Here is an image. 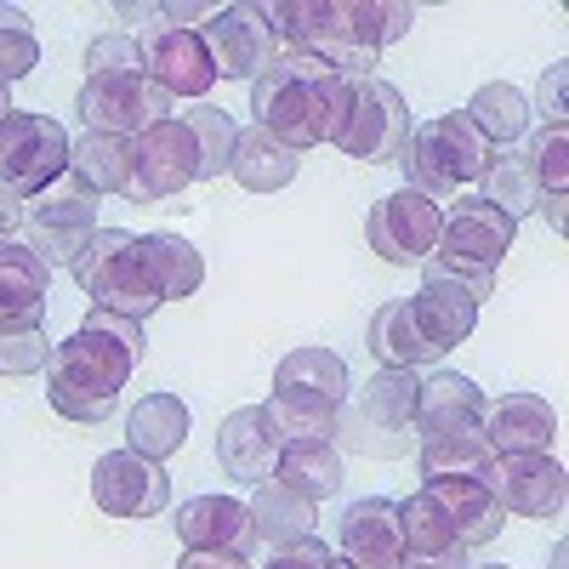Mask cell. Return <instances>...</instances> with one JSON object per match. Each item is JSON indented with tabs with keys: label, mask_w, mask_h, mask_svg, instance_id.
<instances>
[{
	"label": "cell",
	"mask_w": 569,
	"mask_h": 569,
	"mask_svg": "<svg viewBox=\"0 0 569 569\" xmlns=\"http://www.w3.org/2000/svg\"><path fill=\"white\" fill-rule=\"evenodd\" d=\"M142 353H149V337H142L137 319L91 308L74 337L52 348V365H46V405L63 421H80V427L109 421L114 405H120V388L131 382Z\"/></svg>",
	"instance_id": "cell-1"
},
{
	"label": "cell",
	"mask_w": 569,
	"mask_h": 569,
	"mask_svg": "<svg viewBox=\"0 0 569 569\" xmlns=\"http://www.w3.org/2000/svg\"><path fill=\"white\" fill-rule=\"evenodd\" d=\"M348 109H353V80H342L330 63L308 52H279L251 80V114H257L251 126H262L291 154L337 142L348 126Z\"/></svg>",
	"instance_id": "cell-2"
},
{
	"label": "cell",
	"mask_w": 569,
	"mask_h": 569,
	"mask_svg": "<svg viewBox=\"0 0 569 569\" xmlns=\"http://www.w3.org/2000/svg\"><path fill=\"white\" fill-rule=\"evenodd\" d=\"M279 52H308L342 80H370L388 46V0H273L262 7Z\"/></svg>",
	"instance_id": "cell-3"
},
{
	"label": "cell",
	"mask_w": 569,
	"mask_h": 569,
	"mask_svg": "<svg viewBox=\"0 0 569 569\" xmlns=\"http://www.w3.org/2000/svg\"><path fill=\"white\" fill-rule=\"evenodd\" d=\"M353 382H348V365L342 353L330 348H297L284 353L273 370V399L262 405L279 427L284 445H302V439H337V416L348 405Z\"/></svg>",
	"instance_id": "cell-4"
},
{
	"label": "cell",
	"mask_w": 569,
	"mask_h": 569,
	"mask_svg": "<svg viewBox=\"0 0 569 569\" xmlns=\"http://www.w3.org/2000/svg\"><path fill=\"white\" fill-rule=\"evenodd\" d=\"M416 393L421 370H376L359 393H348L337 416V450L370 456V461H399L416 445Z\"/></svg>",
	"instance_id": "cell-5"
},
{
	"label": "cell",
	"mask_w": 569,
	"mask_h": 569,
	"mask_svg": "<svg viewBox=\"0 0 569 569\" xmlns=\"http://www.w3.org/2000/svg\"><path fill=\"white\" fill-rule=\"evenodd\" d=\"M496 149L472 131L467 114H433V120H416L410 126V142L399 154V171H405V188L427 200H456V188H472L485 182Z\"/></svg>",
	"instance_id": "cell-6"
},
{
	"label": "cell",
	"mask_w": 569,
	"mask_h": 569,
	"mask_svg": "<svg viewBox=\"0 0 569 569\" xmlns=\"http://www.w3.org/2000/svg\"><path fill=\"white\" fill-rule=\"evenodd\" d=\"M512 233L518 222L507 211H496L485 194H461L450 211H445V233H439V251L427 257V268L467 284L472 302H485L496 291V268L501 257L512 251Z\"/></svg>",
	"instance_id": "cell-7"
},
{
	"label": "cell",
	"mask_w": 569,
	"mask_h": 569,
	"mask_svg": "<svg viewBox=\"0 0 569 569\" xmlns=\"http://www.w3.org/2000/svg\"><path fill=\"white\" fill-rule=\"evenodd\" d=\"M69 273L80 279V291L91 297V308H103V313H120V319L142 325L160 308L149 273H142V257H137V233H126V228H98Z\"/></svg>",
	"instance_id": "cell-8"
},
{
	"label": "cell",
	"mask_w": 569,
	"mask_h": 569,
	"mask_svg": "<svg viewBox=\"0 0 569 569\" xmlns=\"http://www.w3.org/2000/svg\"><path fill=\"white\" fill-rule=\"evenodd\" d=\"M69 171V131L52 114H23L12 109L0 120V188L12 200H40L46 188Z\"/></svg>",
	"instance_id": "cell-9"
},
{
	"label": "cell",
	"mask_w": 569,
	"mask_h": 569,
	"mask_svg": "<svg viewBox=\"0 0 569 569\" xmlns=\"http://www.w3.org/2000/svg\"><path fill=\"white\" fill-rule=\"evenodd\" d=\"M23 233H29V251L46 262V268H74V257L91 246L98 233V194L80 188L69 171L46 188L40 200L23 206Z\"/></svg>",
	"instance_id": "cell-10"
},
{
	"label": "cell",
	"mask_w": 569,
	"mask_h": 569,
	"mask_svg": "<svg viewBox=\"0 0 569 569\" xmlns=\"http://www.w3.org/2000/svg\"><path fill=\"white\" fill-rule=\"evenodd\" d=\"M410 103L405 91L382 74H370L353 86V109H348V126L337 137V149L348 160H365V166H399L405 142H410Z\"/></svg>",
	"instance_id": "cell-11"
},
{
	"label": "cell",
	"mask_w": 569,
	"mask_h": 569,
	"mask_svg": "<svg viewBox=\"0 0 569 569\" xmlns=\"http://www.w3.org/2000/svg\"><path fill=\"white\" fill-rule=\"evenodd\" d=\"M74 114L86 131H103V137H142L149 126L171 120V98L149 80V74H86L80 98H74Z\"/></svg>",
	"instance_id": "cell-12"
},
{
	"label": "cell",
	"mask_w": 569,
	"mask_h": 569,
	"mask_svg": "<svg viewBox=\"0 0 569 569\" xmlns=\"http://www.w3.org/2000/svg\"><path fill=\"white\" fill-rule=\"evenodd\" d=\"M200 182V149L188 126L171 114L160 126H149L142 137H131V182H126V200L131 206H160L177 200L182 188Z\"/></svg>",
	"instance_id": "cell-13"
},
{
	"label": "cell",
	"mask_w": 569,
	"mask_h": 569,
	"mask_svg": "<svg viewBox=\"0 0 569 569\" xmlns=\"http://www.w3.org/2000/svg\"><path fill=\"white\" fill-rule=\"evenodd\" d=\"M439 233H445V206L416 194V188H393L370 206L365 217V240L370 251L393 262V268H410V262H427L439 251Z\"/></svg>",
	"instance_id": "cell-14"
},
{
	"label": "cell",
	"mask_w": 569,
	"mask_h": 569,
	"mask_svg": "<svg viewBox=\"0 0 569 569\" xmlns=\"http://www.w3.org/2000/svg\"><path fill=\"white\" fill-rule=\"evenodd\" d=\"M91 501L109 518H160L171 507V472L137 450H109L91 467Z\"/></svg>",
	"instance_id": "cell-15"
},
{
	"label": "cell",
	"mask_w": 569,
	"mask_h": 569,
	"mask_svg": "<svg viewBox=\"0 0 569 569\" xmlns=\"http://www.w3.org/2000/svg\"><path fill=\"white\" fill-rule=\"evenodd\" d=\"M200 40H206V52H211L217 80H257V74L279 58V40H273V29L262 23V7H246V0L217 7V12L200 23Z\"/></svg>",
	"instance_id": "cell-16"
},
{
	"label": "cell",
	"mask_w": 569,
	"mask_h": 569,
	"mask_svg": "<svg viewBox=\"0 0 569 569\" xmlns=\"http://www.w3.org/2000/svg\"><path fill=\"white\" fill-rule=\"evenodd\" d=\"M479 479L512 518H563L569 507V479L552 456H490Z\"/></svg>",
	"instance_id": "cell-17"
},
{
	"label": "cell",
	"mask_w": 569,
	"mask_h": 569,
	"mask_svg": "<svg viewBox=\"0 0 569 569\" xmlns=\"http://www.w3.org/2000/svg\"><path fill=\"white\" fill-rule=\"evenodd\" d=\"M142 74H149L166 98L177 103H206V91L217 86V69H211V52L200 29H166L154 23L142 34Z\"/></svg>",
	"instance_id": "cell-18"
},
{
	"label": "cell",
	"mask_w": 569,
	"mask_h": 569,
	"mask_svg": "<svg viewBox=\"0 0 569 569\" xmlns=\"http://www.w3.org/2000/svg\"><path fill=\"white\" fill-rule=\"evenodd\" d=\"M337 558L353 569H399L405 563V530H399V501L365 496L342 512Z\"/></svg>",
	"instance_id": "cell-19"
},
{
	"label": "cell",
	"mask_w": 569,
	"mask_h": 569,
	"mask_svg": "<svg viewBox=\"0 0 569 569\" xmlns=\"http://www.w3.org/2000/svg\"><path fill=\"white\" fill-rule=\"evenodd\" d=\"M279 450H284V439H279V427L262 405L233 410L217 427V461H222L228 479H240V485H268L273 467H279Z\"/></svg>",
	"instance_id": "cell-20"
},
{
	"label": "cell",
	"mask_w": 569,
	"mask_h": 569,
	"mask_svg": "<svg viewBox=\"0 0 569 569\" xmlns=\"http://www.w3.org/2000/svg\"><path fill=\"white\" fill-rule=\"evenodd\" d=\"M177 541L182 552H251L257 530H251V507L233 501V496H188L177 507Z\"/></svg>",
	"instance_id": "cell-21"
},
{
	"label": "cell",
	"mask_w": 569,
	"mask_h": 569,
	"mask_svg": "<svg viewBox=\"0 0 569 569\" xmlns=\"http://www.w3.org/2000/svg\"><path fill=\"white\" fill-rule=\"evenodd\" d=\"M479 427H485L490 456H552V439H558V416L536 393H507L485 405Z\"/></svg>",
	"instance_id": "cell-22"
},
{
	"label": "cell",
	"mask_w": 569,
	"mask_h": 569,
	"mask_svg": "<svg viewBox=\"0 0 569 569\" xmlns=\"http://www.w3.org/2000/svg\"><path fill=\"white\" fill-rule=\"evenodd\" d=\"M46 297H52V268L29 246H0V337L46 325Z\"/></svg>",
	"instance_id": "cell-23"
},
{
	"label": "cell",
	"mask_w": 569,
	"mask_h": 569,
	"mask_svg": "<svg viewBox=\"0 0 569 569\" xmlns=\"http://www.w3.org/2000/svg\"><path fill=\"white\" fill-rule=\"evenodd\" d=\"M410 313H416V330L427 337L433 353L461 348L472 337V325H479V302H472V291L456 284V279H445V273H433V268L421 273V291L410 297Z\"/></svg>",
	"instance_id": "cell-24"
},
{
	"label": "cell",
	"mask_w": 569,
	"mask_h": 569,
	"mask_svg": "<svg viewBox=\"0 0 569 569\" xmlns=\"http://www.w3.org/2000/svg\"><path fill=\"white\" fill-rule=\"evenodd\" d=\"M421 490L439 501V512L450 518V530H456V541L467 552L472 547H490L501 536V525H507V512H501V501L490 496L485 479H427Z\"/></svg>",
	"instance_id": "cell-25"
},
{
	"label": "cell",
	"mask_w": 569,
	"mask_h": 569,
	"mask_svg": "<svg viewBox=\"0 0 569 569\" xmlns=\"http://www.w3.org/2000/svg\"><path fill=\"white\" fill-rule=\"evenodd\" d=\"M416 461L421 479H479L490 467V445L479 421H456V427H421L416 433Z\"/></svg>",
	"instance_id": "cell-26"
},
{
	"label": "cell",
	"mask_w": 569,
	"mask_h": 569,
	"mask_svg": "<svg viewBox=\"0 0 569 569\" xmlns=\"http://www.w3.org/2000/svg\"><path fill=\"white\" fill-rule=\"evenodd\" d=\"M137 257H142V273H149L160 308L194 297L206 284V257L188 246L182 233H137Z\"/></svg>",
	"instance_id": "cell-27"
},
{
	"label": "cell",
	"mask_w": 569,
	"mask_h": 569,
	"mask_svg": "<svg viewBox=\"0 0 569 569\" xmlns=\"http://www.w3.org/2000/svg\"><path fill=\"white\" fill-rule=\"evenodd\" d=\"M188 445V405L177 393H149L137 399V410L126 416V450L149 456V461H171Z\"/></svg>",
	"instance_id": "cell-28"
},
{
	"label": "cell",
	"mask_w": 569,
	"mask_h": 569,
	"mask_svg": "<svg viewBox=\"0 0 569 569\" xmlns=\"http://www.w3.org/2000/svg\"><path fill=\"white\" fill-rule=\"evenodd\" d=\"M273 485H284L302 501H330L342 490V450L330 439H302V445H284L279 450V467H273Z\"/></svg>",
	"instance_id": "cell-29"
},
{
	"label": "cell",
	"mask_w": 569,
	"mask_h": 569,
	"mask_svg": "<svg viewBox=\"0 0 569 569\" xmlns=\"http://www.w3.org/2000/svg\"><path fill=\"white\" fill-rule=\"evenodd\" d=\"M302 154H291L284 142H273L262 126H240V137H233V160H228V177L251 188V194H273V188H284L297 177Z\"/></svg>",
	"instance_id": "cell-30"
},
{
	"label": "cell",
	"mask_w": 569,
	"mask_h": 569,
	"mask_svg": "<svg viewBox=\"0 0 569 569\" xmlns=\"http://www.w3.org/2000/svg\"><path fill=\"white\" fill-rule=\"evenodd\" d=\"M365 348L376 353V365H382V370H421V365H433V359H439L433 348H427V337L416 330L410 297H393V302L376 308Z\"/></svg>",
	"instance_id": "cell-31"
},
{
	"label": "cell",
	"mask_w": 569,
	"mask_h": 569,
	"mask_svg": "<svg viewBox=\"0 0 569 569\" xmlns=\"http://www.w3.org/2000/svg\"><path fill=\"white\" fill-rule=\"evenodd\" d=\"M69 177L91 194H126L131 182V142L103 137V131H80L69 137Z\"/></svg>",
	"instance_id": "cell-32"
},
{
	"label": "cell",
	"mask_w": 569,
	"mask_h": 569,
	"mask_svg": "<svg viewBox=\"0 0 569 569\" xmlns=\"http://www.w3.org/2000/svg\"><path fill=\"white\" fill-rule=\"evenodd\" d=\"M461 114L472 120V131H479L490 149H518V142H525V131H530V98H525L518 86H507V80L479 86Z\"/></svg>",
	"instance_id": "cell-33"
},
{
	"label": "cell",
	"mask_w": 569,
	"mask_h": 569,
	"mask_svg": "<svg viewBox=\"0 0 569 569\" xmlns=\"http://www.w3.org/2000/svg\"><path fill=\"white\" fill-rule=\"evenodd\" d=\"M251 507V530H257V547L279 552V547H291V541H308L313 536V501L291 496L284 485H257V496L246 501Z\"/></svg>",
	"instance_id": "cell-34"
},
{
	"label": "cell",
	"mask_w": 569,
	"mask_h": 569,
	"mask_svg": "<svg viewBox=\"0 0 569 569\" xmlns=\"http://www.w3.org/2000/svg\"><path fill=\"white\" fill-rule=\"evenodd\" d=\"M485 388L467 382L456 370H433L421 376V393H416V433L421 427H456V421H485Z\"/></svg>",
	"instance_id": "cell-35"
},
{
	"label": "cell",
	"mask_w": 569,
	"mask_h": 569,
	"mask_svg": "<svg viewBox=\"0 0 569 569\" xmlns=\"http://www.w3.org/2000/svg\"><path fill=\"white\" fill-rule=\"evenodd\" d=\"M399 530H405V558H450V552H467L450 530V518L439 512V501L416 490L399 501Z\"/></svg>",
	"instance_id": "cell-36"
},
{
	"label": "cell",
	"mask_w": 569,
	"mask_h": 569,
	"mask_svg": "<svg viewBox=\"0 0 569 569\" xmlns=\"http://www.w3.org/2000/svg\"><path fill=\"white\" fill-rule=\"evenodd\" d=\"M479 188H485V200H490L496 211H507L512 222L530 217V211L541 206V188H536V171H530L525 149H496V160H490V171H485Z\"/></svg>",
	"instance_id": "cell-37"
},
{
	"label": "cell",
	"mask_w": 569,
	"mask_h": 569,
	"mask_svg": "<svg viewBox=\"0 0 569 569\" xmlns=\"http://www.w3.org/2000/svg\"><path fill=\"white\" fill-rule=\"evenodd\" d=\"M188 126V137H194V149H200V182L206 177H228V160H233V137H240V126H233L228 109L217 103H194L188 114H177Z\"/></svg>",
	"instance_id": "cell-38"
},
{
	"label": "cell",
	"mask_w": 569,
	"mask_h": 569,
	"mask_svg": "<svg viewBox=\"0 0 569 569\" xmlns=\"http://www.w3.org/2000/svg\"><path fill=\"white\" fill-rule=\"evenodd\" d=\"M40 63V40L23 7H0V86L12 91V80H23Z\"/></svg>",
	"instance_id": "cell-39"
},
{
	"label": "cell",
	"mask_w": 569,
	"mask_h": 569,
	"mask_svg": "<svg viewBox=\"0 0 569 569\" xmlns=\"http://www.w3.org/2000/svg\"><path fill=\"white\" fill-rule=\"evenodd\" d=\"M541 200H563V182H569V126H541L536 142L525 149Z\"/></svg>",
	"instance_id": "cell-40"
},
{
	"label": "cell",
	"mask_w": 569,
	"mask_h": 569,
	"mask_svg": "<svg viewBox=\"0 0 569 569\" xmlns=\"http://www.w3.org/2000/svg\"><path fill=\"white\" fill-rule=\"evenodd\" d=\"M137 69H142L137 34H98L86 46V74H137Z\"/></svg>",
	"instance_id": "cell-41"
},
{
	"label": "cell",
	"mask_w": 569,
	"mask_h": 569,
	"mask_svg": "<svg viewBox=\"0 0 569 569\" xmlns=\"http://www.w3.org/2000/svg\"><path fill=\"white\" fill-rule=\"evenodd\" d=\"M52 365V342H46V325L40 330H18V337H0V376H34Z\"/></svg>",
	"instance_id": "cell-42"
},
{
	"label": "cell",
	"mask_w": 569,
	"mask_h": 569,
	"mask_svg": "<svg viewBox=\"0 0 569 569\" xmlns=\"http://www.w3.org/2000/svg\"><path fill=\"white\" fill-rule=\"evenodd\" d=\"M330 552L319 536H308V541H291V547H279V552H268V563L262 569H330Z\"/></svg>",
	"instance_id": "cell-43"
},
{
	"label": "cell",
	"mask_w": 569,
	"mask_h": 569,
	"mask_svg": "<svg viewBox=\"0 0 569 569\" xmlns=\"http://www.w3.org/2000/svg\"><path fill=\"white\" fill-rule=\"evenodd\" d=\"M563 69H569V63H552V69H547L541 98H536V103H541V114H547V126H563Z\"/></svg>",
	"instance_id": "cell-44"
},
{
	"label": "cell",
	"mask_w": 569,
	"mask_h": 569,
	"mask_svg": "<svg viewBox=\"0 0 569 569\" xmlns=\"http://www.w3.org/2000/svg\"><path fill=\"white\" fill-rule=\"evenodd\" d=\"M177 569H251V558H240V552H182Z\"/></svg>",
	"instance_id": "cell-45"
},
{
	"label": "cell",
	"mask_w": 569,
	"mask_h": 569,
	"mask_svg": "<svg viewBox=\"0 0 569 569\" xmlns=\"http://www.w3.org/2000/svg\"><path fill=\"white\" fill-rule=\"evenodd\" d=\"M18 228H23V200H12L7 188H0V246H7Z\"/></svg>",
	"instance_id": "cell-46"
},
{
	"label": "cell",
	"mask_w": 569,
	"mask_h": 569,
	"mask_svg": "<svg viewBox=\"0 0 569 569\" xmlns=\"http://www.w3.org/2000/svg\"><path fill=\"white\" fill-rule=\"evenodd\" d=\"M399 569H472L467 552H450V558H405Z\"/></svg>",
	"instance_id": "cell-47"
},
{
	"label": "cell",
	"mask_w": 569,
	"mask_h": 569,
	"mask_svg": "<svg viewBox=\"0 0 569 569\" xmlns=\"http://www.w3.org/2000/svg\"><path fill=\"white\" fill-rule=\"evenodd\" d=\"M7 114H12V91H7V86H0V120H7Z\"/></svg>",
	"instance_id": "cell-48"
},
{
	"label": "cell",
	"mask_w": 569,
	"mask_h": 569,
	"mask_svg": "<svg viewBox=\"0 0 569 569\" xmlns=\"http://www.w3.org/2000/svg\"><path fill=\"white\" fill-rule=\"evenodd\" d=\"M330 569H353V563H342V558H330Z\"/></svg>",
	"instance_id": "cell-49"
},
{
	"label": "cell",
	"mask_w": 569,
	"mask_h": 569,
	"mask_svg": "<svg viewBox=\"0 0 569 569\" xmlns=\"http://www.w3.org/2000/svg\"><path fill=\"white\" fill-rule=\"evenodd\" d=\"M496 569H507V563H496Z\"/></svg>",
	"instance_id": "cell-50"
}]
</instances>
